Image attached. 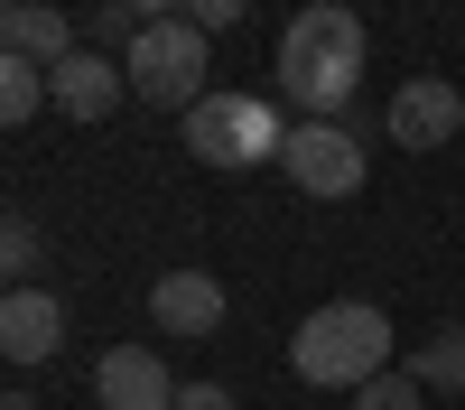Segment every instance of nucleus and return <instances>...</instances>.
Masks as SVG:
<instances>
[{
	"label": "nucleus",
	"instance_id": "18",
	"mask_svg": "<svg viewBox=\"0 0 465 410\" xmlns=\"http://www.w3.org/2000/svg\"><path fill=\"white\" fill-rule=\"evenodd\" d=\"M122 10H131L140 28H159V19H177V10H186V0H122Z\"/></svg>",
	"mask_w": 465,
	"mask_h": 410
},
{
	"label": "nucleus",
	"instance_id": "3",
	"mask_svg": "<svg viewBox=\"0 0 465 410\" xmlns=\"http://www.w3.org/2000/svg\"><path fill=\"white\" fill-rule=\"evenodd\" d=\"M205 65H214V37L196 19H159V28H140L131 47H122V75H131V94L140 103H168V112H196L205 103Z\"/></svg>",
	"mask_w": 465,
	"mask_h": 410
},
{
	"label": "nucleus",
	"instance_id": "7",
	"mask_svg": "<svg viewBox=\"0 0 465 410\" xmlns=\"http://www.w3.org/2000/svg\"><path fill=\"white\" fill-rule=\"evenodd\" d=\"M65 345V308L47 280H19L10 298H0V364H47Z\"/></svg>",
	"mask_w": 465,
	"mask_h": 410
},
{
	"label": "nucleus",
	"instance_id": "16",
	"mask_svg": "<svg viewBox=\"0 0 465 410\" xmlns=\"http://www.w3.org/2000/svg\"><path fill=\"white\" fill-rule=\"evenodd\" d=\"M242 10H252V0H186V19H196L205 37H214V28H242Z\"/></svg>",
	"mask_w": 465,
	"mask_h": 410
},
{
	"label": "nucleus",
	"instance_id": "5",
	"mask_svg": "<svg viewBox=\"0 0 465 410\" xmlns=\"http://www.w3.org/2000/svg\"><path fill=\"white\" fill-rule=\"evenodd\" d=\"M280 168H289V186H298V196H326V205L363 196V140L344 131V122H289Z\"/></svg>",
	"mask_w": 465,
	"mask_h": 410
},
{
	"label": "nucleus",
	"instance_id": "12",
	"mask_svg": "<svg viewBox=\"0 0 465 410\" xmlns=\"http://www.w3.org/2000/svg\"><path fill=\"white\" fill-rule=\"evenodd\" d=\"M410 383L419 392H465V326H438L429 345L410 355Z\"/></svg>",
	"mask_w": 465,
	"mask_h": 410
},
{
	"label": "nucleus",
	"instance_id": "10",
	"mask_svg": "<svg viewBox=\"0 0 465 410\" xmlns=\"http://www.w3.org/2000/svg\"><path fill=\"white\" fill-rule=\"evenodd\" d=\"M149 326H168V335H214V326H223V280H214V271H168L159 289H149Z\"/></svg>",
	"mask_w": 465,
	"mask_h": 410
},
{
	"label": "nucleus",
	"instance_id": "9",
	"mask_svg": "<svg viewBox=\"0 0 465 410\" xmlns=\"http://www.w3.org/2000/svg\"><path fill=\"white\" fill-rule=\"evenodd\" d=\"M122 85H131V75L112 56H94V47H74L65 65H47V103L65 112V122H103V112L122 103Z\"/></svg>",
	"mask_w": 465,
	"mask_h": 410
},
{
	"label": "nucleus",
	"instance_id": "15",
	"mask_svg": "<svg viewBox=\"0 0 465 410\" xmlns=\"http://www.w3.org/2000/svg\"><path fill=\"white\" fill-rule=\"evenodd\" d=\"M354 410H419V383L410 373H372V383L354 392Z\"/></svg>",
	"mask_w": 465,
	"mask_h": 410
},
{
	"label": "nucleus",
	"instance_id": "13",
	"mask_svg": "<svg viewBox=\"0 0 465 410\" xmlns=\"http://www.w3.org/2000/svg\"><path fill=\"white\" fill-rule=\"evenodd\" d=\"M37 103H47V65H28V56L0 47V131H19Z\"/></svg>",
	"mask_w": 465,
	"mask_h": 410
},
{
	"label": "nucleus",
	"instance_id": "6",
	"mask_svg": "<svg viewBox=\"0 0 465 410\" xmlns=\"http://www.w3.org/2000/svg\"><path fill=\"white\" fill-rule=\"evenodd\" d=\"M381 122H391L401 149H447V140L465 131V94L447 85V75H410V85L391 94V112H381Z\"/></svg>",
	"mask_w": 465,
	"mask_h": 410
},
{
	"label": "nucleus",
	"instance_id": "4",
	"mask_svg": "<svg viewBox=\"0 0 465 410\" xmlns=\"http://www.w3.org/2000/svg\"><path fill=\"white\" fill-rule=\"evenodd\" d=\"M186 149H196L205 168H261V159L289 149V122H280V103H261V94H205L186 112Z\"/></svg>",
	"mask_w": 465,
	"mask_h": 410
},
{
	"label": "nucleus",
	"instance_id": "14",
	"mask_svg": "<svg viewBox=\"0 0 465 410\" xmlns=\"http://www.w3.org/2000/svg\"><path fill=\"white\" fill-rule=\"evenodd\" d=\"M0 261H10L19 280H37V224L28 215H0Z\"/></svg>",
	"mask_w": 465,
	"mask_h": 410
},
{
	"label": "nucleus",
	"instance_id": "19",
	"mask_svg": "<svg viewBox=\"0 0 465 410\" xmlns=\"http://www.w3.org/2000/svg\"><path fill=\"white\" fill-rule=\"evenodd\" d=\"M10 289H19V271H10V261H0V298H10Z\"/></svg>",
	"mask_w": 465,
	"mask_h": 410
},
{
	"label": "nucleus",
	"instance_id": "8",
	"mask_svg": "<svg viewBox=\"0 0 465 410\" xmlns=\"http://www.w3.org/2000/svg\"><path fill=\"white\" fill-rule=\"evenodd\" d=\"M94 392H103V410H177V383L149 345H112L94 364Z\"/></svg>",
	"mask_w": 465,
	"mask_h": 410
},
{
	"label": "nucleus",
	"instance_id": "1",
	"mask_svg": "<svg viewBox=\"0 0 465 410\" xmlns=\"http://www.w3.org/2000/svg\"><path fill=\"white\" fill-rule=\"evenodd\" d=\"M363 19L344 0H307V10L280 28V94L307 112V122H335L363 85Z\"/></svg>",
	"mask_w": 465,
	"mask_h": 410
},
{
	"label": "nucleus",
	"instance_id": "2",
	"mask_svg": "<svg viewBox=\"0 0 465 410\" xmlns=\"http://www.w3.org/2000/svg\"><path fill=\"white\" fill-rule=\"evenodd\" d=\"M289 364H298V383H317V392H363L372 373H391V317H381L372 298H326V308L298 317Z\"/></svg>",
	"mask_w": 465,
	"mask_h": 410
},
{
	"label": "nucleus",
	"instance_id": "17",
	"mask_svg": "<svg viewBox=\"0 0 465 410\" xmlns=\"http://www.w3.org/2000/svg\"><path fill=\"white\" fill-rule=\"evenodd\" d=\"M177 410H232L223 383H177Z\"/></svg>",
	"mask_w": 465,
	"mask_h": 410
},
{
	"label": "nucleus",
	"instance_id": "11",
	"mask_svg": "<svg viewBox=\"0 0 465 410\" xmlns=\"http://www.w3.org/2000/svg\"><path fill=\"white\" fill-rule=\"evenodd\" d=\"M0 47L28 65H65L74 56V19L47 10V0H0Z\"/></svg>",
	"mask_w": 465,
	"mask_h": 410
}]
</instances>
